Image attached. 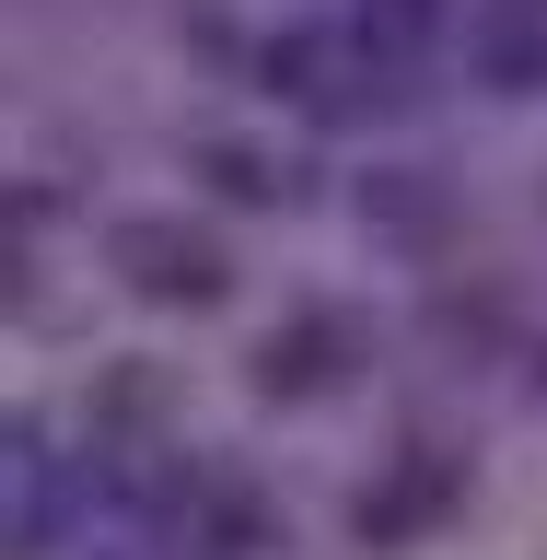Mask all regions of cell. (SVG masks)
Wrapping results in <instances>:
<instances>
[]
</instances>
